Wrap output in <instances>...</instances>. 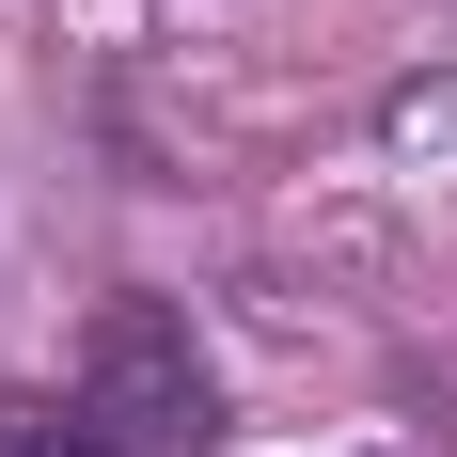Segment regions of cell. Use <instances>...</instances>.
I'll return each instance as SVG.
<instances>
[{"instance_id": "cell-1", "label": "cell", "mask_w": 457, "mask_h": 457, "mask_svg": "<svg viewBox=\"0 0 457 457\" xmlns=\"http://www.w3.org/2000/svg\"><path fill=\"white\" fill-rule=\"evenodd\" d=\"M79 411L111 457H205L221 442V378H205V347H189L174 300H111L79 347Z\"/></svg>"}, {"instance_id": "cell-2", "label": "cell", "mask_w": 457, "mask_h": 457, "mask_svg": "<svg viewBox=\"0 0 457 457\" xmlns=\"http://www.w3.org/2000/svg\"><path fill=\"white\" fill-rule=\"evenodd\" d=\"M0 457H111V442H95V411H63V395H0Z\"/></svg>"}]
</instances>
